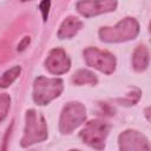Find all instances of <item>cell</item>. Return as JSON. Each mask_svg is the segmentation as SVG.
<instances>
[{
  "mask_svg": "<svg viewBox=\"0 0 151 151\" xmlns=\"http://www.w3.org/2000/svg\"><path fill=\"white\" fill-rule=\"evenodd\" d=\"M25 130L21 138V146L27 147L32 144L44 142L47 139V125L42 114L34 110H28L25 116Z\"/></svg>",
  "mask_w": 151,
  "mask_h": 151,
  "instance_id": "cell-1",
  "label": "cell"
},
{
  "mask_svg": "<svg viewBox=\"0 0 151 151\" xmlns=\"http://www.w3.org/2000/svg\"><path fill=\"white\" fill-rule=\"evenodd\" d=\"M139 32V25L133 18L120 20L114 27H101L99 37L105 42H120L134 39Z\"/></svg>",
  "mask_w": 151,
  "mask_h": 151,
  "instance_id": "cell-2",
  "label": "cell"
},
{
  "mask_svg": "<svg viewBox=\"0 0 151 151\" xmlns=\"http://www.w3.org/2000/svg\"><path fill=\"white\" fill-rule=\"evenodd\" d=\"M63 80L59 78L38 77L33 85V99L38 105H46L63 92Z\"/></svg>",
  "mask_w": 151,
  "mask_h": 151,
  "instance_id": "cell-3",
  "label": "cell"
},
{
  "mask_svg": "<svg viewBox=\"0 0 151 151\" xmlns=\"http://www.w3.org/2000/svg\"><path fill=\"white\" fill-rule=\"evenodd\" d=\"M86 119V109L81 103L72 101L64 106L60 119L59 130L61 133H71L74 129L81 125Z\"/></svg>",
  "mask_w": 151,
  "mask_h": 151,
  "instance_id": "cell-4",
  "label": "cell"
},
{
  "mask_svg": "<svg viewBox=\"0 0 151 151\" xmlns=\"http://www.w3.org/2000/svg\"><path fill=\"white\" fill-rule=\"evenodd\" d=\"M110 126L101 120H91L80 131L79 136L84 143L93 149L103 150L105 147V139L109 134Z\"/></svg>",
  "mask_w": 151,
  "mask_h": 151,
  "instance_id": "cell-5",
  "label": "cell"
},
{
  "mask_svg": "<svg viewBox=\"0 0 151 151\" xmlns=\"http://www.w3.org/2000/svg\"><path fill=\"white\" fill-rule=\"evenodd\" d=\"M83 53L88 66L94 67L106 74H111L116 70V58L110 52L101 51L96 47H87Z\"/></svg>",
  "mask_w": 151,
  "mask_h": 151,
  "instance_id": "cell-6",
  "label": "cell"
},
{
  "mask_svg": "<svg viewBox=\"0 0 151 151\" xmlns=\"http://www.w3.org/2000/svg\"><path fill=\"white\" fill-rule=\"evenodd\" d=\"M120 151H150L149 139L136 130H126L119 134Z\"/></svg>",
  "mask_w": 151,
  "mask_h": 151,
  "instance_id": "cell-7",
  "label": "cell"
},
{
  "mask_svg": "<svg viewBox=\"0 0 151 151\" xmlns=\"http://www.w3.org/2000/svg\"><path fill=\"white\" fill-rule=\"evenodd\" d=\"M45 67L52 74L66 73L71 67V60L61 48H53L45 60Z\"/></svg>",
  "mask_w": 151,
  "mask_h": 151,
  "instance_id": "cell-8",
  "label": "cell"
},
{
  "mask_svg": "<svg viewBox=\"0 0 151 151\" xmlns=\"http://www.w3.org/2000/svg\"><path fill=\"white\" fill-rule=\"evenodd\" d=\"M76 6L81 15L90 18L114 11L117 7V1H79Z\"/></svg>",
  "mask_w": 151,
  "mask_h": 151,
  "instance_id": "cell-9",
  "label": "cell"
},
{
  "mask_svg": "<svg viewBox=\"0 0 151 151\" xmlns=\"http://www.w3.org/2000/svg\"><path fill=\"white\" fill-rule=\"evenodd\" d=\"M81 26H83V22L78 18L68 17L60 25V28L58 31V37L60 39H70L79 32Z\"/></svg>",
  "mask_w": 151,
  "mask_h": 151,
  "instance_id": "cell-10",
  "label": "cell"
},
{
  "mask_svg": "<svg viewBox=\"0 0 151 151\" xmlns=\"http://www.w3.org/2000/svg\"><path fill=\"white\" fill-rule=\"evenodd\" d=\"M149 51L144 45H139L132 55V66L137 72H143L149 66Z\"/></svg>",
  "mask_w": 151,
  "mask_h": 151,
  "instance_id": "cell-11",
  "label": "cell"
},
{
  "mask_svg": "<svg viewBox=\"0 0 151 151\" xmlns=\"http://www.w3.org/2000/svg\"><path fill=\"white\" fill-rule=\"evenodd\" d=\"M72 81L73 84L81 86L84 84H90V85H96L98 83V78L96 77L94 73H92L91 71L87 70H79L77 71L73 77H72Z\"/></svg>",
  "mask_w": 151,
  "mask_h": 151,
  "instance_id": "cell-12",
  "label": "cell"
},
{
  "mask_svg": "<svg viewBox=\"0 0 151 151\" xmlns=\"http://www.w3.org/2000/svg\"><path fill=\"white\" fill-rule=\"evenodd\" d=\"M21 72L20 66H14L9 70H7L2 76H0V87H8L14 83V80L19 77Z\"/></svg>",
  "mask_w": 151,
  "mask_h": 151,
  "instance_id": "cell-13",
  "label": "cell"
},
{
  "mask_svg": "<svg viewBox=\"0 0 151 151\" xmlns=\"http://www.w3.org/2000/svg\"><path fill=\"white\" fill-rule=\"evenodd\" d=\"M9 106H11V97L7 93H1L0 94V123L7 117Z\"/></svg>",
  "mask_w": 151,
  "mask_h": 151,
  "instance_id": "cell-14",
  "label": "cell"
},
{
  "mask_svg": "<svg viewBox=\"0 0 151 151\" xmlns=\"http://www.w3.org/2000/svg\"><path fill=\"white\" fill-rule=\"evenodd\" d=\"M140 98V91L137 90L136 93H129V96L125 99H117V101L122 103V105H134Z\"/></svg>",
  "mask_w": 151,
  "mask_h": 151,
  "instance_id": "cell-15",
  "label": "cell"
},
{
  "mask_svg": "<svg viewBox=\"0 0 151 151\" xmlns=\"http://www.w3.org/2000/svg\"><path fill=\"white\" fill-rule=\"evenodd\" d=\"M50 6H51V2L50 1H41L39 4V8H40V12L42 14V20L46 21L47 18H48V12H50Z\"/></svg>",
  "mask_w": 151,
  "mask_h": 151,
  "instance_id": "cell-16",
  "label": "cell"
},
{
  "mask_svg": "<svg viewBox=\"0 0 151 151\" xmlns=\"http://www.w3.org/2000/svg\"><path fill=\"white\" fill-rule=\"evenodd\" d=\"M12 127H13V123L9 125V127H8L7 131H6V134H5V137H4V140H2V144H1V149H0V151H7V146H8L9 137H11V133H12Z\"/></svg>",
  "mask_w": 151,
  "mask_h": 151,
  "instance_id": "cell-17",
  "label": "cell"
},
{
  "mask_svg": "<svg viewBox=\"0 0 151 151\" xmlns=\"http://www.w3.org/2000/svg\"><path fill=\"white\" fill-rule=\"evenodd\" d=\"M29 41H31V39H29V37H25L20 42H19V45H18V51H24L27 46H28V44H29Z\"/></svg>",
  "mask_w": 151,
  "mask_h": 151,
  "instance_id": "cell-18",
  "label": "cell"
},
{
  "mask_svg": "<svg viewBox=\"0 0 151 151\" xmlns=\"http://www.w3.org/2000/svg\"><path fill=\"white\" fill-rule=\"evenodd\" d=\"M71 151H78V150H71Z\"/></svg>",
  "mask_w": 151,
  "mask_h": 151,
  "instance_id": "cell-19",
  "label": "cell"
}]
</instances>
